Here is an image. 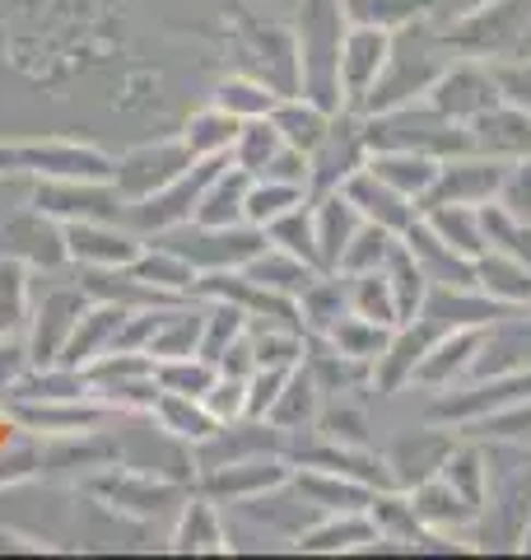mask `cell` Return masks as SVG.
<instances>
[{"label": "cell", "instance_id": "obj_1", "mask_svg": "<svg viewBox=\"0 0 531 560\" xmlns=\"http://www.w3.org/2000/svg\"><path fill=\"white\" fill-rule=\"evenodd\" d=\"M442 43L485 61H531V0H494L442 33Z\"/></svg>", "mask_w": 531, "mask_h": 560}, {"label": "cell", "instance_id": "obj_2", "mask_svg": "<svg viewBox=\"0 0 531 560\" xmlns=\"http://www.w3.org/2000/svg\"><path fill=\"white\" fill-rule=\"evenodd\" d=\"M158 243L173 248L177 257H187L191 267L205 276V271H243L271 238H266V230H257V224H247V220L243 224H197V220H187V224H177V230L158 234Z\"/></svg>", "mask_w": 531, "mask_h": 560}, {"label": "cell", "instance_id": "obj_3", "mask_svg": "<svg viewBox=\"0 0 531 560\" xmlns=\"http://www.w3.org/2000/svg\"><path fill=\"white\" fill-rule=\"evenodd\" d=\"M228 164V154L224 160H197L182 178H173L168 187H158L150 191V197H140V201H127V215H121V224L135 234H168L177 230V224H187L191 215H197V206H201V191L210 187V178Z\"/></svg>", "mask_w": 531, "mask_h": 560}, {"label": "cell", "instance_id": "obj_4", "mask_svg": "<svg viewBox=\"0 0 531 560\" xmlns=\"http://www.w3.org/2000/svg\"><path fill=\"white\" fill-rule=\"evenodd\" d=\"M234 57L243 61V75H252L261 84L285 98L298 84V38L280 24H261L252 14H238V38H234Z\"/></svg>", "mask_w": 531, "mask_h": 560}, {"label": "cell", "instance_id": "obj_5", "mask_svg": "<svg viewBox=\"0 0 531 560\" xmlns=\"http://www.w3.org/2000/svg\"><path fill=\"white\" fill-rule=\"evenodd\" d=\"M33 206L51 220H117L127 215V197L113 178H43L33 187Z\"/></svg>", "mask_w": 531, "mask_h": 560}, {"label": "cell", "instance_id": "obj_6", "mask_svg": "<svg viewBox=\"0 0 531 560\" xmlns=\"http://www.w3.org/2000/svg\"><path fill=\"white\" fill-rule=\"evenodd\" d=\"M191 164L197 160H191L182 136L177 140H154V145H135V150L121 154V160L113 164V183H117V191L127 201H140V197H150V191L168 187L173 178H182Z\"/></svg>", "mask_w": 531, "mask_h": 560}, {"label": "cell", "instance_id": "obj_7", "mask_svg": "<svg viewBox=\"0 0 531 560\" xmlns=\"http://www.w3.org/2000/svg\"><path fill=\"white\" fill-rule=\"evenodd\" d=\"M364 154H368V140H364V121L354 113H335L331 127L322 136V145L308 154V191L322 197V191H335L350 173L364 168Z\"/></svg>", "mask_w": 531, "mask_h": 560}, {"label": "cell", "instance_id": "obj_8", "mask_svg": "<svg viewBox=\"0 0 531 560\" xmlns=\"http://www.w3.org/2000/svg\"><path fill=\"white\" fill-rule=\"evenodd\" d=\"M504 160H489V154H467V160H448L438 164V178L429 187V197L420 201V210L429 206H489V197H499L504 183Z\"/></svg>", "mask_w": 531, "mask_h": 560}, {"label": "cell", "instance_id": "obj_9", "mask_svg": "<svg viewBox=\"0 0 531 560\" xmlns=\"http://www.w3.org/2000/svg\"><path fill=\"white\" fill-rule=\"evenodd\" d=\"M499 80L489 75V70L481 66H457V70H442V75L434 80L429 90V108L442 113L448 121H457V127H471L475 117H485L489 108H499Z\"/></svg>", "mask_w": 531, "mask_h": 560}, {"label": "cell", "instance_id": "obj_10", "mask_svg": "<svg viewBox=\"0 0 531 560\" xmlns=\"http://www.w3.org/2000/svg\"><path fill=\"white\" fill-rule=\"evenodd\" d=\"M66 257L80 267H131L145 253L135 230H117V220H70L61 224Z\"/></svg>", "mask_w": 531, "mask_h": 560}, {"label": "cell", "instance_id": "obj_11", "mask_svg": "<svg viewBox=\"0 0 531 560\" xmlns=\"http://www.w3.org/2000/svg\"><path fill=\"white\" fill-rule=\"evenodd\" d=\"M392 61V33L374 24H350L341 38V94L359 108V98L374 90L378 75Z\"/></svg>", "mask_w": 531, "mask_h": 560}, {"label": "cell", "instance_id": "obj_12", "mask_svg": "<svg viewBox=\"0 0 531 560\" xmlns=\"http://www.w3.org/2000/svg\"><path fill=\"white\" fill-rule=\"evenodd\" d=\"M20 168L38 178H113V160L80 140H33L20 145Z\"/></svg>", "mask_w": 531, "mask_h": 560}, {"label": "cell", "instance_id": "obj_13", "mask_svg": "<svg viewBox=\"0 0 531 560\" xmlns=\"http://www.w3.org/2000/svg\"><path fill=\"white\" fill-rule=\"evenodd\" d=\"M401 243L411 248V257L420 261V271L434 280V285H452V290H471V285H481L475 280V257H467V253H457L452 243H442L438 234H434V224L429 220H415L411 230L401 234Z\"/></svg>", "mask_w": 531, "mask_h": 560}, {"label": "cell", "instance_id": "obj_14", "mask_svg": "<svg viewBox=\"0 0 531 560\" xmlns=\"http://www.w3.org/2000/svg\"><path fill=\"white\" fill-rule=\"evenodd\" d=\"M80 313H84V290H70V285H51L43 294V304L38 313H33V341H28V355L38 360V364H57L61 360V350L70 341V331H75L80 323Z\"/></svg>", "mask_w": 531, "mask_h": 560}, {"label": "cell", "instance_id": "obj_15", "mask_svg": "<svg viewBox=\"0 0 531 560\" xmlns=\"http://www.w3.org/2000/svg\"><path fill=\"white\" fill-rule=\"evenodd\" d=\"M0 248H5V257L33 261V267H57V261H66L61 220H51V215H43L38 206H28L14 220H5V230H0Z\"/></svg>", "mask_w": 531, "mask_h": 560}, {"label": "cell", "instance_id": "obj_16", "mask_svg": "<svg viewBox=\"0 0 531 560\" xmlns=\"http://www.w3.org/2000/svg\"><path fill=\"white\" fill-rule=\"evenodd\" d=\"M341 191L359 206L364 220H374V224H382V230H392V234H405L420 220V206L411 197H401L397 187H387L368 164L359 173H350V178L341 183Z\"/></svg>", "mask_w": 531, "mask_h": 560}, {"label": "cell", "instance_id": "obj_17", "mask_svg": "<svg viewBox=\"0 0 531 560\" xmlns=\"http://www.w3.org/2000/svg\"><path fill=\"white\" fill-rule=\"evenodd\" d=\"M290 481V467L275 458H266V453H257V458H238V463H224V467H205V490L210 495H220L228 504H243L261 495V490H275Z\"/></svg>", "mask_w": 531, "mask_h": 560}, {"label": "cell", "instance_id": "obj_18", "mask_svg": "<svg viewBox=\"0 0 531 560\" xmlns=\"http://www.w3.org/2000/svg\"><path fill=\"white\" fill-rule=\"evenodd\" d=\"M471 150L475 154H489V160H531V113L522 108H489L485 117L471 121Z\"/></svg>", "mask_w": 531, "mask_h": 560}, {"label": "cell", "instance_id": "obj_19", "mask_svg": "<svg viewBox=\"0 0 531 560\" xmlns=\"http://www.w3.org/2000/svg\"><path fill=\"white\" fill-rule=\"evenodd\" d=\"M359 224H364L359 206H354L341 187L322 191V197L312 201V234H317V257H322V271H335V261H341V253L350 248V238H354Z\"/></svg>", "mask_w": 531, "mask_h": 560}, {"label": "cell", "instance_id": "obj_20", "mask_svg": "<svg viewBox=\"0 0 531 560\" xmlns=\"http://www.w3.org/2000/svg\"><path fill=\"white\" fill-rule=\"evenodd\" d=\"M438 164L442 160H434V154H415V150H374V160H368V168H374L387 187H397L401 197H411V201L429 197V187L438 178Z\"/></svg>", "mask_w": 531, "mask_h": 560}, {"label": "cell", "instance_id": "obj_21", "mask_svg": "<svg viewBox=\"0 0 531 560\" xmlns=\"http://www.w3.org/2000/svg\"><path fill=\"white\" fill-rule=\"evenodd\" d=\"M243 276H252L257 285L285 294V300H298V294H304L317 280V267H308L304 257H294L285 248H275V243H266V248L243 267Z\"/></svg>", "mask_w": 531, "mask_h": 560}, {"label": "cell", "instance_id": "obj_22", "mask_svg": "<svg viewBox=\"0 0 531 560\" xmlns=\"http://www.w3.org/2000/svg\"><path fill=\"white\" fill-rule=\"evenodd\" d=\"M434 337H438V327L429 318H420L415 327H405L401 337L387 341V350L378 355V383H382V393H392V388H401L405 378H415L424 350L434 346Z\"/></svg>", "mask_w": 531, "mask_h": 560}, {"label": "cell", "instance_id": "obj_23", "mask_svg": "<svg viewBox=\"0 0 531 560\" xmlns=\"http://www.w3.org/2000/svg\"><path fill=\"white\" fill-rule=\"evenodd\" d=\"M271 121H275V131L285 136V145L312 154L317 145H322L327 127H331V113L322 108V103H312L308 94H304V98L285 94V98H280L275 108H271Z\"/></svg>", "mask_w": 531, "mask_h": 560}, {"label": "cell", "instance_id": "obj_24", "mask_svg": "<svg viewBox=\"0 0 531 560\" xmlns=\"http://www.w3.org/2000/svg\"><path fill=\"white\" fill-rule=\"evenodd\" d=\"M201 323H205V313L158 308V313H154V327H150V341H145V355H150V360H182V355H197V350H201Z\"/></svg>", "mask_w": 531, "mask_h": 560}, {"label": "cell", "instance_id": "obj_25", "mask_svg": "<svg viewBox=\"0 0 531 560\" xmlns=\"http://www.w3.org/2000/svg\"><path fill=\"white\" fill-rule=\"evenodd\" d=\"M247 187H252V173H243L234 164H224L210 187L201 191V206H197V224H243V206H247Z\"/></svg>", "mask_w": 531, "mask_h": 560}, {"label": "cell", "instance_id": "obj_26", "mask_svg": "<svg viewBox=\"0 0 531 560\" xmlns=\"http://www.w3.org/2000/svg\"><path fill=\"white\" fill-rule=\"evenodd\" d=\"M411 504H415V514H420L424 528H434V533L462 528V523H471L475 514H481L471 500L457 495V490H452L448 481H442V477L420 481V486H415V495H411Z\"/></svg>", "mask_w": 531, "mask_h": 560}, {"label": "cell", "instance_id": "obj_27", "mask_svg": "<svg viewBox=\"0 0 531 560\" xmlns=\"http://www.w3.org/2000/svg\"><path fill=\"white\" fill-rule=\"evenodd\" d=\"M475 280L485 285V294H494V300L508 304V308L531 300V267H522V261L508 257V253L485 248L475 257Z\"/></svg>", "mask_w": 531, "mask_h": 560}, {"label": "cell", "instance_id": "obj_28", "mask_svg": "<svg viewBox=\"0 0 531 560\" xmlns=\"http://www.w3.org/2000/svg\"><path fill=\"white\" fill-rule=\"evenodd\" d=\"M131 271L145 280V285L164 290V294H187V290L201 285V271L191 267L187 257H177L173 248H164V243H154L150 253H140V257L131 261Z\"/></svg>", "mask_w": 531, "mask_h": 560}, {"label": "cell", "instance_id": "obj_29", "mask_svg": "<svg viewBox=\"0 0 531 560\" xmlns=\"http://www.w3.org/2000/svg\"><path fill=\"white\" fill-rule=\"evenodd\" d=\"M424 220L434 224V234L442 243H452L457 253H467V257H481L489 243H485V230H481V206H429V210H420Z\"/></svg>", "mask_w": 531, "mask_h": 560}, {"label": "cell", "instance_id": "obj_30", "mask_svg": "<svg viewBox=\"0 0 531 560\" xmlns=\"http://www.w3.org/2000/svg\"><path fill=\"white\" fill-rule=\"evenodd\" d=\"M238 127H243L238 117H228L224 108H215V103H210V108L191 117L187 131H182L191 160H224V154L234 150V140H238Z\"/></svg>", "mask_w": 531, "mask_h": 560}, {"label": "cell", "instance_id": "obj_31", "mask_svg": "<svg viewBox=\"0 0 531 560\" xmlns=\"http://www.w3.org/2000/svg\"><path fill=\"white\" fill-rule=\"evenodd\" d=\"M280 150H285V136L275 131V121L271 117H252V121H243L238 127V140H234V150H228V160H234V168L261 178L266 164H271Z\"/></svg>", "mask_w": 531, "mask_h": 560}, {"label": "cell", "instance_id": "obj_32", "mask_svg": "<svg viewBox=\"0 0 531 560\" xmlns=\"http://www.w3.org/2000/svg\"><path fill=\"white\" fill-rule=\"evenodd\" d=\"M154 416L164 420V430H168V434H177V440H191V444H205L210 434L220 430V420L205 411V401H197V397H177V393H158Z\"/></svg>", "mask_w": 531, "mask_h": 560}, {"label": "cell", "instance_id": "obj_33", "mask_svg": "<svg viewBox=\"0 0 531 560\" xmlns=\"http://www.w3.org/2000/svg\"><path fill=\"white\" fill-rule=\"evenodd\" d=\"M387 280H392L401 323H415V313H424V300H429V276L420 271V261L411 257L405 243H397V248L387 253Z\"/></svg>", "mask_w": 531, "mask_h": 560}, {"label": "cell", "instance_id": "obj_34", "mask_svg": "<svg viewBox=\"0 0 531 560\" xmlns=\"http://www.w3.org/2000/svg\"><path fill=\"white\" fill-rule=\"evenodd\" d=\"M317 378H312V370H290V378H285V388H280V397H275V407L266 411L271 416V425L275 430H298V425H308V420L317 416Z\"/></svg>", "mask_w": 531, "mask_h": 560}, {"label": "cell", "instance_id": "obj_35", "mask_svg": "<svg viewBox=\"0 0 531 560\" xmlns=\"http://www.w3.org/2000/svg\"><path fill=\"white\" fill-rule=\"evenodd\" d=\"M368 541H378V528H374V518H368L364 510H354L341 518H331V523H317V528H308L304 537H298V547L304 551H354V547H368Z\"/></svg>", "mask_w": 531, "mask_h": 560}, {"label": "cell", "instance_id": "obj_36", "mask_svg": "<svg viewBox=\"0 0 531 560\" xmlns=\"http://www.w3.org/2000/svg\"><path fill=\"white\" fill-rule=\"evenodd\" d=\"M220 378V364H210L205 355H182V360H154V383L164 393H177V397H205L215 388Z\"/></svg>", "mask_w": 531, "mask_h": 560}, {"label": "cell", "instance_id": "obj_37", "mask_svg": "<svg viewBox=\"0 0 531 560\" xmlns=\"http://www.w3.org/2000/svg\"><path fill=\"white\" fill-rule=\"evenodd\" d=\"M304 201H308V187H298V183H275V178H252V187H247L243 220L257 224V230H266L271 220H280L285 210L304 206Z\"/></svg>", "mask_w": 531, "mask_h": 560}, {"label": "cell", "instance_id": "obj_38", "mask_svg": "<svg viewBox=\"0 0 531 560\" xmlns=\"http://www.w3.org/2000/svg\"><path fill=\"white\" fill-rule=\"evenodd\" d=\"M350 313H359V318H374L382 327H397L401 313H397V294H392V280L387 271H364V276H350Z\"/></svg>", "mask_w": 531, "mask_h": 560}, {"label": "cell", "instance_id": "obj_39", "mask_svg": "<svg viewBox=\"0 0 531 560\" xmlns=\"http://www.w3.org/2000/svg\"><path fill=\"white\" fill-rule=\"evenodd\" d=\"M280 103V94L271 90V84H261L252 75H228L220 90H215V108H224L228 117H238V121H252V117H271V108Z\"/></svg>", "mask_w": 531, "mask_h": 560}, {"label": "cell", "instance_id": "obj_40", "mask_svg": "<svg viewBox=\"0 0 531 560\" xmlns=\"http://www.w3.org/2000/svg\"><path fill=\"white\" fill-rule=\"evenodd\" d=\"M392 248H397V234L382 230V224H374V220H364L359 230H354L350 248L341 253V261H335V271H341V276L378 271V267H387V253H392Z\"/></svg>", "mask_w": 531, "mask_h": 560}, {"label": "cell", "instance_id": "obj_41", "mask_svg": "<svg viewBox=\"0 0 531 560\" xmlns=\"http://www.w3.org/2000/svg\"><path fill=\"white\" fill-rule=\"evenodd\" d=\"M368 518H374V528H378V541H401V547H420V514H415V504L411 500H401V495H374L368 500Z\"/></svg>", "mask_w": 531, "mask_h": 560}, {"label": "cell", "instance_id": "obj_42", "mask_svg": "<svg viewBox=\"0 0 531 560\" xmlns=\"http://www.w3.org/2000/svg\"><path fill=\"white\" fill-rule=\"evenodd\" d=\"M345 304H350V290L335 276H317L312 285L298 294V313H304V327H312V331H331L345 318Z\"/></svg>", "mask_w": 531, "mask_h": 560}, {"label": "cell", "instance_id": "obj_43", "mask_svg": "<svg viewBox=\"0 0 531 560\" xmlns=\"http://www.w3.org/2000/svg\"><path fill=\"white\" fill-rule=\"evenodd\" d=\"M327 341L341 350V355H350V360H378L382 350H387V327L382 323H374V318H359V313H345L341 323H335L331 331H327Z\"/></svg>", "mask_w": 531, "mask_h": 560}, {"label": "cell", "instance_id": "obj_44", "mask_svg": "<svg viewBox=\"0 0 531 560\" xmlns=\"http://www.w3.org/2000/svg\"><path fill=\"white\" fill-rule=\"evenodd\" d=\"M481 230L494 253H508V257H518L522 267H531V224L527 220L508 215V210L494 201V206H481Z\"/></svg>", "mask_w": 531, "mask_h": 560}, {"label": "cell", "instance_id": "obj_45", "mask_svg": "<svg viewBox=\"0 0 531 560\" xmlns=\"http://www.w3.org/2000/svg\"><path fill=\"white\" fill-rule=\"evenodd\" d=\"M434 0H341L350 24H374V28H405L411 20H420Z\"/></svg>", "mask_w": 531, "mask_h": 560}, {"label": "cell", "instance_id": "obj_46", "mask_svg": "<svg viewBox=\"0 0 531 560\" xmlns=\"http://www.w3.org/2000/svg\"><path fill=\"white\" fill-rule=\"evenodd\" d=\"M228 533L210 500H191L182 510V528H177V551H224Z\"/></svg>", "mask_w": 531, "mask_h": 560}, {"label": "cell", "instance_id": "obj_47", "mask_svg": "<svg viewBox=\"0 0 531 560\" xmlns=\"http://www.w3.org/2000/svg\"><path fill=\"white\" fill-rule=\"evenodd\" d=\"M103 490H108L121 510H135V514H164L177 504V490L150 477H113V481H103Z\"/></svg>", "mask_w": 531, "mask_h": 560}, {"label": "cell", "instance_id": "obj_48", "mask_svg": "<svg viewBox=\"0 0 531 560\" xmlns=\"http://www.w3.org/2000/svg\"><path fill=\"white\" fill-rule=\"evenodd\" d=\"M266 238H271L275 248H285V253H294V257H304L308 267H322V257H317V234H312V210H304V206L285 210L280 220L266 224Z\"/></svg>", "mask_w": 531, "mask_h": 560}, {"label": "cell", "instance_id": "obj_49", "mask_svg": "<svg viewBox=\"0 0 531 560\" xmlns=\"http://www.w3.org/2000/svg\"><path fill=\"white\" fill-rule=\"evenodd\" d=\"M438 477L448 481L462 500H471L475 510L485 504V453H475V448H452Z\"/></svg>", "mask_w": 531, "mask_h": 560}, {"label": "cell", "instance_id": "obj_50", "mask_svg": "<svg viewBox=\"0 0 531 560\" xmlns=\"http://www.w3.org/2000/svg\"><path fill=\"white\" fill-rule=\"evenodd\" d=\"M24 318H28V276L20 257H5L0 261V337H10Z\"/></svg>", "mask_w": 531, "mask_h": 560}, {"label": "cell", "instance_id": "obj_51", "mask_svg": "<svg viewBox=\"0 0 531 560\" xmlns=\"http://www.w3.org/2000/svg\"><path fill=\"white\" fill-rule=\"evenodd\" d=\"M201 401H205V411L215 416L220 425H228V420L247 416V378H238V374H220V378H215V388H210Z\"/></svg>", "mask_w": 531, "mask_h": 560}, {"label": "cell", "instance_id": "obj_52", "mask_svg": "<svg viewBox=\"0 0 531 560\" xmlns=\"http://www.w3.org/2000/svg\"><path fill=\"white\" fill-rule=\"evenodd\" d=\"M494 201H499L508 215H518V220L531 224V160H512L504 168V183H499V197Z\"/></svg>", "mask_w": 531, "mask_h": 560}, {"label": "cell", "instance_id": "obj_53", "mask_svg": "<svg viewBox=\"0 0 531 560\" xmlns=\"http://www.w3.org/2000/svg\"><path fill=\"white\" fill-rule=\"evenodd\" d=\"M24 350L20 346H5L0 337V393H14V383H20V370H24Z\"/></svg>", "mask_w": 531, "mask_h": 560}, {"label": "cell", "instance_id": "obj_54", "mask_svg": "<svg viewBox=\"0 0 531 560\" xmlns=\"http://www.w3.org/2000/svg\"><path fill=\"white\" fill-rule=\"evenodd\" d=\"M0 173H20V145H5V140H0Z\"/></svg>", "mask_w": 531, "mask_h": 560}, {"label": "cell", "instance_id": "obj_55", "mask_svg": "<svg viewBox=\"0 0 531 560\" xmlns=\"http://www.w3.org/2000/svg\"><path fill=\"white\" fill-rule=\"evenodd\" d=\"M290 5H298V0H290Z\"/></svg>", "mask_w": 531, "mask_h": 560}]
</instances>
